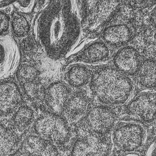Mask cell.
Listing matches in <instances>:
<instances>
[{"label": "cell", "instance_id": "6da1fadb", "mask_svg": "<svg viewBox=\"0 0 156 156\" xmlns=\"http://www.w3.org/2000/svg\"><path fill=\"white\" fill-rule=\"evenodd\" d=\"M81 22L73 1L50 2L39 16L37 29L39 42L48 57L58 60L67 54L80 36Z\"/></svg>", "mask_w": 156, "mask_h": 156}, {"label": "cell", "instance_id": "7a4b0ae2", "mask_svg": "<svg viewBox=\"0 0 156 156\" xmlns=\"http://www.w3.org/2000/svg\"><path fill=\"white\" fill-rule=\"evenodd\" d=\"M90 88L97 99L105 104H122L130 98L133 90L131 79L116 69L104 67L91 77Z\"/></svg>", "mask_w": 156, "mask_h": 156}, {"label": "cell", "instance_id": "3957f363", "mask_svg": "<svg viewBox=\"0 0 156 156\" xmlns=\"http://www.w3.org/2000/svg\"><path fill=\"white\" fill-rule=\"evenodd\" d=\"M34 129L38 136L58 144L66 143L70 137V130L66 121L59 115L46 113L36 121Z\"/></svg>", "mask_w": 156, "mask_h": 156}, {"label": "cell", "instance_id": "277c9868", "mask_svg": "<svg viewBox=\"0 0 156 156\" xmlns=\"http://www.w3.org/2000/svg\"><path fill=\"white\" fill-rule=\"evenodd\" d=\"M119 6L118 1H98L83 20V30L90 34H99L114 16Z\"/></svg>", "mask_w": 156, "mask_h": 156}, {"label": "cell", "instance_id": "5b68a950", "mask_svg": "<svg viewBox=\"0 0 156 156\" xmlns=\"http://www.w3.org/2000/svg\"><path fill=\"white\" fill-rule=\"evenodd\" d=\"M146 138L145 127L135 122L123 123L116 128L113 134L114 144L124 152L137 150L144 143Z\"/></svg>", "mask_w": 156, "mask_h": 156}, {"label": "cell", "instance_id": "8992f818", "mask_svg": "<svg viewBox=\"0 0 156 156\" xmlns=\"http://www.w3.org/2000/svg\"><path fill=\"white\" fill-rule=\"evenodd\" d=\"M109 151L110 145L102 135L87 133L75 143L71 156H107Z\"/></svg>", "mask_w": 156, "mask_h": 156}, {"label": "cell", "instance_id": "52a82bcc", "mask_svg": "<svg viewBox=\"0 0 156 156\" xmlns=\"http://www.w3.org/2000/svg\"><path fill=\"white\" fill-rule=\"evenodd\" d=\"M129 114L143 122H151L156 118V93H140L128 104Z\"/></svg>", "mask_w": 156, "mask_h": 156}, {"label": "cell", "instance_id": "ba28073f", "mask_svg": "<svg viewBox=\"0 0 156 156\" xmlns=\"http://www.w3.org/2000/svg\"><path fill=\"white\" fill-rule=\"evenodd\" d=\"M115 120V113L111 109L101 106L89 111L85 122L91 133L102 135L112 129Z\"/></svg>", "mask_w": 156, "mask_h": 156}, {"label": "cell", "instance_id": "9c48e42d", "mask_svg": "<svg viewBox=\"0 0 156 156\" xmlns=\"http://www.w3.org/2000/svg\"><path fill=\"white\" fill-rule=\"evenodd\" d=\"M69 94L68 88L63 82L51 84L46 90L44 100L49 113L60 115L65 110Z\"/></svg>", "mask_w": 156, "mask_h": 156}, {"label": "cell", "instance_id": "30bf717a", "mask_svg": "<svg viewBox=\"0 0 156 156\" xmlns=\"http://www.w3.org/2000/svg\"><path fill=\"white\" fill-rule=\"evenodd\" d=\"M22 101V93L15 82L8 80L0 82V112H12Z\"/></svg>", "mask_w": 156, "mask_h": 156}, {"label": "cell", "instance_id": "8fae6325", "mask_svg": "<svg viewBox=\"0 0 156 156\" xmlns=\"http://www.w3.org/2000/svg\"><path fill=\"white\" fill-rule=\"evenodd\" d=\"M113 62L116 69L128 75L136 74L140 66V59L137 51L132 47L120 49L115 54Z\"/></svg>", "mask_w": 156, "mask_h": 156}, {"label": "cell", "instance_id": "7c38bea8", "mask_svg": "<svg viewBox=\"0 0 156 156\" xmlns=\"http://www.w3.org/2000/svg\"><path fill=\"white\" fill-rule=\"evenodd\" d=\"M24 149L29 156H58V152L55 146L37 136L27 137Z\"/></svg>", "mask_w": 156, "mask_h": 156}, {"label": "cell", "instance_id": "4fadbf2b", "mask_svg": "<svg viewBox=\"0 0 156 156\" xmlns=\"http://www.w3.org/2000/svg\"><path fill=\"white\" fill-rule=\"evenodd\" d=\"M90 105V100L87 95L78 93L69 99L64 111L69 120L78 121L87 114Z\"/></svg>", "mask_w": 156, "mask_h": 156}, {"label": "cell", "instance_id": "5bb4252c", "mask_svg": "<svg viewBox=\"0 0 156 156\" xmlns=\"http://www.w3.org/2000/svg\"><path fill=\"white\" fill-rule=\"evenodd\" d=\"M102 37L105 42L112 46H122L131 40L132 30L126 24L114 25L105 29Z\"/></svg>", "mask_w": 156, "mask_h": 156}, {"label": "cell", "instance_id": "9a60e30c", "mask_svg": "<svg viewBox=\"0 0 156 156\" xmlns=\"http://www.w3.org/2000/svg\"><path fill=\"white\" fill-rule=\"evenodd\" d=\"M109 56V50L103 42H96L85 48L78 56V60L86 63H94L106 60Z\"/></svg>", "mask_w": 156, "mask_h": 156}, {"label": "cell", "instance_id": "2e32d148", "mask_svg": "<svg viewBox=\"0 0 156 156\" xmlns=\"http://www.w3.org/2000/svg\"><path fill=\"white\" fill-rule=\"evenodd\" d=\"M20 143L13 132L0 124V156H13L19 148Z\"/></svg>", "mask_w": 156, "mask_h": 156}, {"label": "cell", "instance_id": "e0dca14e", "mask_svg": "<svg viewBox=\"0 0 156 156\" xmlns=\"http://www.w3.org/2000/svg\"><path fill=\"white\" fill-rule=\"evenodd\" d=\"M91 76L89 70L81 64H75L69 68L65 74V79L74 88H81L88 84Z\"/></svg>", "mask_w": 156, "mask_h": 156}, {"label": "cell", "instance_id": "ac0fdd59", "mask_svg": "<svg viewBox=\"0 0 156 156\" xmlns=\"http://www.w3.org/2000/svg\"><path fill=\"white\" fill-rule=\"evenodd\" d=\"M138 83L145 88L156 86V61L147 60L141 63L136 73Z\"/></svg>", "mask_w": 156, "mask_h": 156}, {"label": "cell", "instance_id": "d6986e66", "mask_svg": "<svg viewBox=\"0 0 156 156\" xmlns=\"http://www.w3.org/2000/svg\"><path fill=\"white\" fill-rule=\"evenodd\" d=\"M34 119V112L27 106H22L18 109L13 117L14 127L19 132L26 130Z\"/></svg>", "mask_w": 156, "mask_h": 156}, {"label": "cell", "instance_id": "ffe728a7", "mask_svg": "<svg viewBox=\"0 0 156 156\" xmlns=\"http://www.w3.org/2000/svg\"><path fill=\"white\" fill-rule=\"evenodd\" d=\"M12 33L16 38H23L29 34L30 26L27 19L22 15L15 13L11 20Z\"/></svg>", "mask_w": 156, "mask_h": 156}, {"label": "cell", "instance_id": "44dd1931", "mask_svg": "<svg viewBox=\"0 0 156 156\" xmlns=\"http://www.w3.org/2000/svg\"><path fill=\"white\" fill-rule=\"evenodd\" d=\"M25 94L30 100L35 103L44 101L46 90L39 82L34 81L23 84Z\"/></svg>", "mask_w": 156, "mask_h": 156}, {"label": "cell", "instance_id": "7402d4cb", "mask_svg": "<svg viewBox=\"0 0 156 156\" xmlns=\"http://www.w3.org/2000/svg\"><path fill=\"white\" fill-rule=\"evenodd\" d=\"M39 72L35 66L23 63L20 65L16 72V78L18 81L24 83L35 81L38 77Z\"/></svg>", "mask_w": 156, "mask_h": 156}, {"label": "cell", "instance_id": "603a6c76", "mask_svg": "<svg viewBox=\"0 0 156 156\" xmlns=\"http://www.w3.org/2000/svg\"><path fill=\"white\" fill-rule=\"evenodd\" d=\"M35 2V1H19L16 2L15 6L21 13H30L33 11Z\"/></svg>", "mask_w": 156, "mask_h": 156}, {"label": "cell", "instance_id": "cb8c5ba5", "mask_svg": "<svg viewBox=\"0 0 156 156\" xmlns=\"http://www.w3.org/2000/svg\"><path fill=\"white\" fill-rule=\"evenodd\" d=\"M10 25V19L4 12L0 11V36L7 34Z\"/></svg>", "mask_w": 156, "mask_h": 156}, {"label": "cell", "instance_id": "d4e9b609", "mask_svg": "<svg viewBox=\"0 0 156 156\" xmlns=\"http://www.w3.org/2000/svg\"><path fill=\"white\" fill-rule=\"evenodd\" d=\"M7 50L6 48L3 45L2 43L0 42V67L3 66L5 62L7 56Z\"/></svg>", "mask_w": 156, "mask_h": 156}, {"label": "cell", "instance_id": "484cf974", "mask_svg": "<svg viewBox=\"0 0 156 156\" xmlns=\"http://www.w3.org/2000/svg\"><path fill=\"white\" fill-rule=\"evenodd\" d=\"M145 156H156V142L151 144L148 147Z\"/></svg>", "mask_w": 156, "mask_h": 156}, {"label": "cell", "instance_id": "4316f807", "mask_svg": "<svg viewBox=\"0 0 156 156\" xmlns=\"http://www.w3.org/2000/svg\"><path fill=\"white\" fill-rule=\"evenodd\" d=\"M150 21L154 27L156 28V7L154 9L150 15Z\"/></svg>", "mask_w": 156, "mask_h": 156}, {"label": "cell", "instance_id": "83f0119b", "mask_svg": "<svg viewBox=\"0 0 156 156\" xmlns=\"http://www.w3.org/2000/svg\"><path fill=\"white\" fill-rule=\"evenodd\" d=\"M123 156H139L138 155L134 154H128Z\"/></svg>", "mask_w": 156, "mask_h": 156}]
</instances>
